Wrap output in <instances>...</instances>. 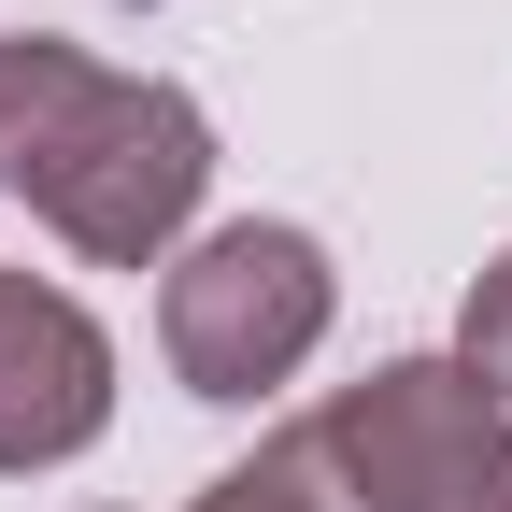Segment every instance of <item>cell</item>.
I'll list each match as a JSON object with an SVG mask.
<instances>
[{"instance_id": "1", "label": "cell", "mask_w": 512, "mask_h": 512, "mask_svg": "<svg viewBox=\"0 0 512 512\" xmlns=\"http://www.w3.org/2000/svg\"><path fill=\"white\" fill-rule=\"evenodd\" d=\"M200 185H214V128L185 86L100 72L43 29H0V200H29L100 271H143L185 242Z\"/></svg>"}, {"instance_id": "2", "label": "cell", "mask_w": 512, "mask_h": 512, "mask_svg": "<svg viewBox=\"0 0 512 512\" xmlns=\"http://www.w3.org/2000/svg\"><path fill=\"white\" fill-rule=\"evenodd\" d=\"M328 313H342L328 242L285 228V214H242V228H214V242L171 256L157 342H171V384H185V399H271V384L328 342Z\"/></svg>"}, {"instance_id": "3", "label": "cell", "mask_w": 512, "mask_h": 512, "mask_svg": "<svg viewBox=\"0 0 512 512\" xmlns=\"http://www.w3.org/2000/svg\"><path fill=\"white\" fill-rule=\"evenodd\" d=\"M313 441L356 484V512H512V413L456 356H384L313 413Z\"/></svg>"}, {"instance_id": "4", "label": "cell", "mask_w": 512, "mask_h": 512, "mask_svg": "<svg viewBox=\"0 0 512 512\" xmlns=\"http://www.w3.org/2000/svg\"><path fill=\"white\" fill-rule=\"evenodd\" d=\"M114 427V342L86 299L0 271V470H57Z\"/></svg>"}, {"instance_id": "5", "label": "cell", "mask_w": 512, "mask_h": 512, "mask_svg": "<svg viewBox=\"0 0 512 512\" xmlns=\"http://www.w3.org/2000/svg\"><path fill=\"white\" fill-rule=\"evenodd\" d=\"M185 512H356V484L328 470V441H313V413H299V427H271V441H256L242 470H214Z\"/></svg>"}, {"instance_id": "6", "label": "cell", "mask_w": 512, "mask_h": 512, "mask_svg": "<svg viewBox=\"0 0 512 512\" xmlns=\"http://www.w3.org/2000/svg\"><path fill=\"white\" fill-rule=\"evenodd\" d=\"M456 370L512 413V256H484V285H470V313H456Z\"/></svg>"}]
</instances>
